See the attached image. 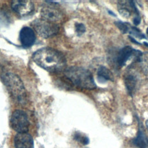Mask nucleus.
Wrapping results in <instances>:
<instances>
[{
  "label": "nucleus",
  "mask_w": 148,
  "mask_h": 148,
  "mask_svg": "<svg viewBox=\"0 0 148 148\" xmlns=\"http://www.w3.org/2000/svg\"><path fill=\"white\" fill-rule=\"evenodd\" d=\"M34 61L44 69L51 72H60L65 69L66 59L60 51L49 47L42 48L32 55Z\"/></svg>",
  "instance_id": "1"
},
{
  "label": "nucleus",
  "mask_w": 148,
  "mask_h": 148,
  "mask_svg": "<svg viewBox=\"0 0 148 148\" xmlns=\"http://www.w3.org/2000/svg\"><path fill=\"white\" fill-rule=\"evenodd\" d=\"M64 75L73 84L80 88L92 90L96 87L92 75L85 68L71 66L65 69Z\"/></svg>",
  "instance_id": "2"
},
{
  "label": "nucleus",
  "mask_w": 148,
  "mask_h": 148,
  "mask_svg": "<svg viewBox=\"0 0 148 148\" xmlns=\"http://www.w3.org/2000/svg\"><path fill=\"white\" fill-rule=\"evenodd\" d=\"M2 80L12 95L18 102H23L26 94L20 79L14 73L5 72L2 75Z\"/></svg>",
  "instance_id": "3"
},
{
  "label": "nucleus",
  "mask_w": 148,
  "mask_h": 148,
  "mask_svg": "<svg viewBox=\"0 0 148 148\" xmlns=\"http://www.w3.org/2000/svg\"><path fill=\"white\" fill-rule=\"evenodd\" d=\"M33 26L36 32L45 38L54 36L58 32V26L56 23L50 22L42 18L35 20Z\"/></svg>",
  "instance_id": "4"
},
{
  "label": "nucleus",
  "mask_w": 148,
  "mask_h": 148,
  "mask_svg": "<svg viewBox=\"0 0 148 148\" xmlns=\"http://www.w3.org/2000/svg\"><path fill=\"white\" fill-rule=\"evenodd\" d=\"M11 127L18 133L27 132L29 128V121L27 114L23 110H16L10 118Z\"/></svg>",
  "instance_id": "5"
},
{
  "label": "nucleus",
  "mask_w": 148,
  "mask_h": 148,
  "mask_svg": "<svg viewBox=\"0 0 148 148\" xmlns=\"http://www.w3.org/2000/svg\"><path fill=\"white\" fill-rule=\"evenodd\" d=\"M132 57H134L135 60L140 61L142 60V53L140 50L134 49L130 46H124L117 54V63L119 66L122 67Z\"/></svg>",
  "instance_id": "6"
},
{
  "label": "nucleus",
  "mask_w": 148,
  "mask_h": 148,
  "mask_svg": "<svg viewBox=\"0 0 148 148\" xmlns=\"http://www.w3.org/2000/svg\"><path fill=\"white\" fill-rule=\"evenodd\" d=\"M11 6L13 10L20 16H26L34 10V3L29 1H13Z\"/></svg>",
  "instance_id": "7"
},
{
  "label": "nucleus",
  "mask_w": 148,
  "mask_h": 148,
  "mask_svg": "<svg viewBox=\"0 0 148 148\" xmlns=\"http://www.w3.org/2000/svg\"><path fill=\"white\" fill-rule=\"evenodd\" d=\"M117 8L119 13L124 17H130L132 13H134L135 16H139V11L136 7L134 1H119L117 3Z\"/></svg>",
  "instance_id": "8"
},
{
  "label": "nucleus",
  "mask_w": 148,
  "mask_h": 148,
  "mask_svg": "<svg viewBox=\"0 0 148 148\" xmlns=\"http://www.w3.org/2000/svg\"><path fill=\"white\" fill-rule=\"evenodd\" d=\"M41 18L54 23L60 21L62 18V13L58 9L51 6H45L41 10Z\"/></svg>",
  "instance_id": "9"
},
{
  "label": "nucleus",
  "mask_w": 148,
  "mask_h": 148,
  "mask_svg": "<svg viewBox=\"0 0 148 148\" xmlns=\"http://www.w3.org/2000/svg\"><path fill=\"white\" fill-rule=\"evenodd\" d=\"M15 148H34V140L32 136L27 132L17 133L14 138Z\"/></svg>",
  "instance_id": "10"
},
{
  "label": "nucleus",
  "mask_w": 148,
  "mask_h": 148,
  "mask_svg": "<svg viewBox=\"0 0 148 148\" xmlns=\"http://www.w3.org/2000/svg\"><path fill=\"white\" fill-rule=\"evenodd\" d=\"M19 37L21 43L24 47L31 46L36 39L34 30L29 27H24L21 29Z\"/></svg>",
  "instance_id": "11"
},
{
  "label": "nucleus",
  "mask_w": 148,
  "mask_h": 148,
  "mask_svg": "<svg viewBox=\"0 0 148 148\" xmlns=\"http://www.w3.org/2000/svg\"><path fill=\"white\" fill-rule=\"evenodd\" d=\"M97 79L99 82L105 83L108 80L113 81L114 77L112 72L105 66H100L97 71Z\"/></svg>",
  "instance_id": "12"
},
{
  "label": "nucleus",
  "mask_w": 148,
  "mask_h": 148,
  "mask_svg": "<svg viewBox=\"0 0 148 148\" xmlns=\"http://www.w3.org/2000/svg\"><path fill=\"white\" fill-rule=\"evenodd\" d=\"M132 143L138 148H148V139L140 128L136 136L132 140Z\"/></svg>",
  "instance_id": "13"
},
{
  "label": "nucleus",
  "mask_w": 148,
  "mask_h": 148,
  "mask_svg": "<svg viewBox=\"0 0 148 148\" xmlns=\"http://www.w3.org/2000/svg\"><path fill=\"white\" fill-rule=\"evenodd\" d=\"M125 86L126 89L130 95H132L134 94L136 85V78L135 76L132 74L127 75L125 78Z\"/></svg>",
  "instance_id": "14"
},
{
  "label": "nucleus",
  "mask_w": 148,
  "mask_h": 148,
  "mask_svg": "<svg viewBox=\"0 0 148 148\" xmlns=\"http://www.w3.org/2000/svg\"><path fill=\"white\" fill-rule=\"evenodd\" d=\"M114 23L116 27L121 31V32H122L123 34H125L127 32H128L130 27L131 26L130 24H128V23H124L121 21H116Z\"/></svg>",
  "instance_id": "15"
},
{
  "label": "nucleus",
  "mask_w": 148,
  "mask_h": 148,
  "mask_svg": "<svg viewBox=\"0 0 148 148\" xmlns=\"http://www.w3.org/2000/svg\"><path fill=\"white\" fill-rule=\"evenodd\" d=\"M128 33H130V34H131L134 36H135L136 38H139L140 39L146 38V36H145V35L143 34L139 29H138L136 27L132 26L131 25V26L130 27V29H129Z\"/></svg>",
  "instance_id": "16"
},
{
  "label": "nucleus",
  "mask_w": 148,
  "mask_h": 148,
  "mask_svg": "<svg viewBox=\"0 0 148 148\" xmlns=\"http://www.w3.org/2000/svg\"><path fill=\"white\" fill-rule=\"evenodd\" d=\"M74 139L84 145H87L89 143L88 138L86 136L82 135L81 134L76 133L74 135Z\"/></svg>",
  "instance_id": "17"
},
{
  "label": "nucleus",
  "mask_w": 148,
  "mask_h": 148,
  "mask_svg": "<svg viewBox=\"0 0 148 148\" xmlns=\"http://www.w3.org/2000/svg\"><path fill=\"white\" fill-rule=\"evenodd\" d=\"M75 28L76 33L78 35H82L86 31V27L82 23H76L75 24Z\"/></svg>",
  "instance_id": "18"
},
{
  "label": "nucleus",
  "mask_w": 148,
  "mask_h": 148,
  "mask_svg": "<svg viewBox=\"0 0 148 148\" xmlns=\"http://www.w3.org/2000/svg\"><path fill=\"white\" fill-rule=\"evenodd\" d=\"M140 22V17L139 16H135L134 17L133 19V23L135 25H137L138 24H139Z\"/></svg>",
  "instance_id": "19"
},
{
  "label": "nucleus",
  "mask_w": 148,
  "mask_h": 148,
  "mask_svg": "<svg viewBox=\"0 0 148 148\" xmlns=\"http://www.w3.org/2000/svg\"><path fill=\"white\" fill-rule=\"evenodd\" d=\"M130 37V39L131 40V41L133 42V43H135V44H137V45H140V43H139V42H138L134 38H132V36H129Z\"/></svg>",
  "instance_id": "20"
},
{
  "label": "nucleus",
  "mask_w": 148,
  "mask_h": 148,
  "mask_svg": "<svg viewBox=\"0 0 148 148\" xmlns=\"http://www.w3.org/2000/svg\"><path fill=\"white\" fill-rule=\"evenodd\" d=\"M145 126H146V128L147 130V133H148V119L145 122Z\"/></svg>",
  "instance_id": "21"
},
{
  "label": "nucleus",
  "mask_w": 148,
  "mask_h": 148,
  "mask_svg": "<svg viewBox=\"0 0 148 148\" xmlns=\"http://www.w3.org/2000/svg\"><path fill=\"white\" fill-rule=\"evenodd\" d=\"M108 12H109V13L110 14H111V15H113V16H116V15L114 14V13H113L112 11H110V10H108Z\"/></svg>",
  "instance_id": "22"
},
{
  "label": "nucleus",
  "mask_w": 148,
  "mask_h": 148,
  "mask_svg": "<svg viewBox=\"0 0 148 148\" xmlns=\"http://www.w3.org/2000/svg\"><path fill=\"white\" fill-rule=\"evenodd\" d=\"M146 34H147V36L148 37V27H147V28L146 29Z\"/></svg>",
  "instance_id": "23"
},
{
  "label": "nucleus",
  "mask_w": 148,
  "mask_h": 148,
  "mask_svg": "<svg viewBox=\"0 0 148 148\" xmlns=\"http://www.w3.org/2000/svg\"><path fill=\"white\" fill-rule=\"evenodd\" d=\"M143 43H144V44H145L147 47H148V43H147V42H144Z\"/></svg>",
  "instance_id": "24"
}]
</instances>
